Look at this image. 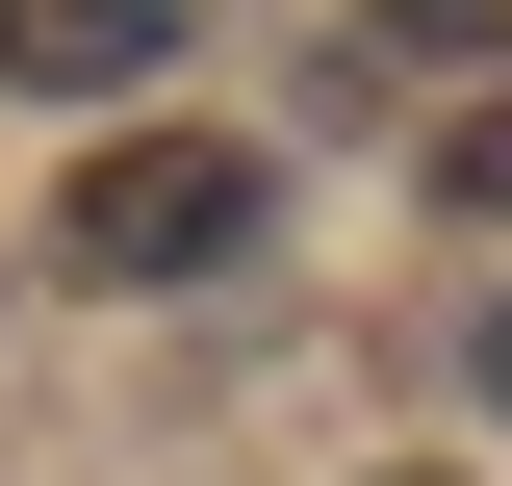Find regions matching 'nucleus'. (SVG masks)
I'll return each mask as SVG.
<instances>
[{
	"label": "nucleus",
	"mask_w": 512,
	"mask_h": 486,
	"mask_svg": "<svg viewBox=\"0 0 512 486\" xmlns=\"http://www.w3.org/2000/svg\"><path fill=\"white\" fill-rule=\"evenodd\" d=\"M256 231H282V154H256V128H103V154L52 180V256L128 282V307L154 282H231Z\"/></svg>",
	"instance_id": "f257e3e1"
},
{
	"label": "nucleus",
	"mask_w": 512,
	"mask_h": 486,
	"mask_svg": "<svg viewBox=\"0 0 512 486\" xmlns=\"http://www.w3.org/2000/svg\"><path fill=\"white\" fill-rule=\"evenodd\" d=\"M154 52H180V0H0V77L26 103H128Z\"/></svg>",
	"instance_id": "f03ea898"
},
{
	"label": "nucleus",
	"mask_w": 512,
	"mask_h": 486,
	"mask_svg": "<svg viewBox=\"0 0 512 486\" xmlns=\"http://www.w3.org/2000/svg\"><path fill=\"white\" fill-rule=\"evenodd\" d=\"M359 26H384V52H461V77L512 103V0H359Z\"/></svg>",
	"instance_id": "7ed1b4c3"
},
{
	"label": "nucleus",
	"mask_w": 512,
	"mask_h": 486,
	"mask_svg": "<svg viewBox=\"0 0 512 486\" xmlns=\"http://www.w3.org/2000/svg\"><path fill=\"white\" fill-rule=\"evenodd\" d=\"M436 205H461V231H512V103H436Z\"/></svg>",
	"instance_id": "20e7f679"
},
{
	"label": "nucleus",
	"mask_w": 512,
	"mask_h": 486,
	"mask_svg": "<svg viewBox=\"0 0 512 486\" xmlns=\"http://www.w3.org/2000/svg\"><path fill=\"white\" fill-rule=\"evenodd\" d=\"M487 410H512V282H487Z\"/></svg>",
	"instance_id": "39448f33"
}]
</instances>
